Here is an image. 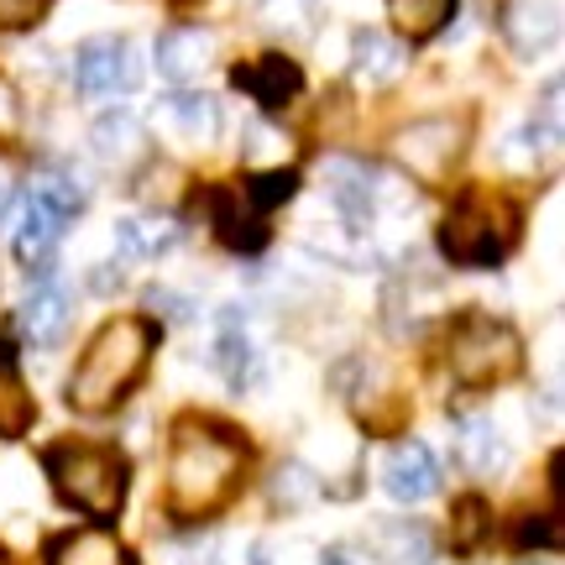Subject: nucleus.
<instances>
[{"mask_svg":"<svg viewBox=\"0 0 565 565\" xmlns=\"http://www.w3.org/2000/svg\"><path fill=\"white\" fill-rule=\"evenodd\" d=\"M252 445L221 419L204 414H183L168 435V513L173 519H204L236 498L246 477Z\"/></svg>","mask_w":565,"mask_h":565,"instance_id":"1","label":"nucleus"},{"mask_svg":"<svg viewBox=\"0 0 565 565\" xmlns=\"http://www.w3.org/2000/svg\"><path fill=\"white\" fill-rule=\"evenodd\" d=\"M152 351H158V324L152 320H137V315L105 320L79 351V366L68 377V404L79 414H110L141 383Z\"/></svg>","mask_w":565,"mask_h":565,"instance_id":"2","label":"nucleus"},{"mask_svg":"<svg viewBox=\"0 0 565 565\" xmlns=\"http://www.w3.org/2000/svg\"><path fill=\"white\" fill-rule=\"evenodd\" d=\"M47 482L68 508H79L89 519H116L126 503V456L116 445L95 440H58L42 450Z\"/></svg>","mask_w":565,"mask_h":565,"instance_id":"3","label":"nucleus"},{"mask_svg":"<svg viewBox=\"0 0 565 565\" xmlns=\"http://www.w3.org/2000/svg\"><path fill=\"white\" fill-rule=\"evenodd\" d=\"M519 204L508 194H466L440 225V252L456 267H498L519 242Z\"/></svg>","mask_w":565,"mask_h":565,"instance_id":"4","label":"nucleus"},{"mask_svg":"<svg viewBox=\"0 0 565 565\" xmlns=\"http://www.w3.org/2000/svg\"><path fill=\"white\" fill-rule=\"evenodd\" d=\"M519 366H524V341H519L513 324L492 320V315H466L450 330V372H456V383L492 387L508 383Z\"/></svg>","mask_w":565,"mask_h":565,"instance_id":"5","label":"nucleus"},{"mask_svg":"<svg viewBox=\"0 0 565 565\" xmlns=\"http://www.w3.org/2000/svg\"><path fill=\"white\" fill-rule=\"evenodd\" d=\"M466 152V121L461 116H424L393 137V158L404 162L414 179L440 183Z\"/></svg>","mask_w":565,"mask_h":565,"instance_id":"6","label":"nucleus"},{"mask_svg":"<svg viewBox=\"0 0 565 565\" xmlns=\"http://www.w3.org/2000/svg\"><path fill=\"white\" fill-rule=\"evenodd\" d=\"M74 84H79V95H131L141 84V63H137L131 38L105 32V38L79 42V53H74Z\"/></svg>","mask_w":565,"mask_h":565,"instance_id":"7","label":"nucleus"},{"mask_svg":"<svg viewBox=\"0 0 565 565\" xmlns=\"http://www.w3.org/2000/svg\"><path fill=\"white\" fill-rule=\"evenodd\" d=\"M215 58H221V42L210 26H168L158 38V74L173 89H194L215 68Z\"/></svg>","mask_w":565,"mask_h":565,"instance_id":"8","label":"nucleus"},{"mask_svg":"<svg viewBox=\"0 0 565 565\" xmlns=\"http://www.w3.org/2000/svg\"><path fill=\"white\" fill-rule=\"evenodd\" d=\"M498 32L519 58H540L561 42V0H503Z\"/></svg>","mask_w":565,"mask_h":565,"instance_id":"9","label":"nucleus"},{"mask_svg":"<svg viewBox=\"0 0 565 565\" xmlns=\"http://www.w3.org/2000/svg\"><path fill=\"white\" fill-rule=\"evenodd\" d=\"M68 324H74V299H68V288L58 278H42L32 282V294L21 303V335L32 345H58L68 335Z\"/></svg>","mask_w":565,"mask_h":565,"instance_id":"10","label":"nucleus"},{"mask_svg":"<svg viewBox=\"0 0 565 565\" xmlns=\"http://www.w3.org/2000/svg\"><path fill=\"white\" fill-rule=\"evenodd\" d=\"M231 79H236V89H246L252 100L263 105V110H278V105H288L303 89L299 63L288 58V53H263V58L242 63Z\"/></svg>","mask_w":565,"mask_h":565,"instance_id":"11","label":"nucleus"},{"mask_svg":"<svg viewBox=\"0 0 565 565\" xmlns=\"http://www.w3.org/2000/svg\"><path fill=\"white\" fill-rule=\"evenodd\" d=\"M210 356H215L221 377H225L231 387H236V393H242V387L252 383V372H257V345H252V335H246V315L236 309V303H225L221 315H215Z\"/></svg>","mask_w":565,"mask_h":565,"instance_id":"12","label":"nucleus"},{"mask_svg":"<svg viewBox=\"0 0 565 565\" xmlns=\"http://www.w3.org/2000/svg\"><path fill=\"white\" fill-rule=\"evenodd\" d=\"M383 487L398 498V503H424V498H435L440 492V466H435V450L419 440L398 445L383 466Z\"/></svg>","mask_w":565,"mask_h":565,"instance_id":"13","label":"nucleus"},{"mask_svg":"<svg viewBox=\"0 0 565 565\" xmlns=\"http://www.w3.org/2000/svg\"><path fill=\"white\" fill-rule=\"evenodd\" d=\"M408 68V47L398 38H387V32H356L351 38V74L372 89H383V84H398Z\"/></svg>","mask_w":565,"mask_h":565,"instance_id":"14","label":"nucleus"},{"mask_svg":"<svg viewBox=\"0 0 565 565\" xmlns=\"http://www.w3.org/2000/svg\"><path fill=\"white\" fill-rule=\"evenodd\" d=\"M89 147H95V158L105 162H137L147 152V126L141 116L131 110H100L95 121H89Z\"/></svg>","mask_w":565,"mask_h":565,"instance_id":"15","label":"nucleus"},{"mask_svg":"<svg viewBox=\"0 0 565 565\" xmlns=\"http://www.w3.org/2000/svg\"><path fill=\"white\" fill-rule=\"evenodd\" d=\"M162 121H168V131L173 137H183L189 147H210V141L221 137V100H210V95H173V100L158 110Z\"/></svg>","mask_w":565,"mask_h":565,"instance_id":"16","label":"nucleus"},{"mask_svg":"<svg viewBox=\"0 0 565 565\" xmlns=\"http://www.w3.org/2000/svg\"><path fill=\"white\" fill-rule=\"evenodd\" d=\"M58 231H63V221L47 210V204L26 189L17 200V257L21 263H47L53 257V246H58Z\"/></svg>","mask_w":565,"mask_h":565,"instance_id":"17","label":"nucleus"},{"mask_svg":"<svg viewBox=\"0 0 565 565\" xmlns=\"http://www.w3.org/2000/svg\"><path fill=\"white\" fill-rule=\"evenodd\" d=\"M47 565H131V555L105 529H74L47 545Z\"/></svg>","mask_w":565,"mask_h":565,"instance_id":"18","label":"nucleus"},{"mask_svg":"<svg viewBox=\"0 0 565 565\" xmlns=\"http://www.w3.org/2000/svg\"><path fill=\"white\" fill-rule=\"evenodd\" d=\"M372 550L387 565H429L435 561V534L424 524H414V519H383L372 529Z\"/></svg>","mask_w":565,"mask_h":565,"instance_id":"19","label":"nucleus"},{"mask_svg":"<svg viewBox=\"0 0 565 565\" xmlns=\"http://www.w3.org/2000/svg\"><path fill=\"white\" fill-rule=\"evenodd\" d=\"M324 6L320 0H263L257 6V26L278 42H309L320 32Z\"/></svg>","mask_w":565,"mask_h":565,"instance_id":"20","label":"nucleus"},{"mask_svg":"<svg viewBox=\"0 0 565 565\" xmlns=\"http://www.w3.org/2000/svg\"><path fill=\"white\" fill-rule=\"evenodd\" d=\"M456 17V0H387V21L398 42H429L440 38Z\"/></svg>","mask_w":565,"mask_h":565,"instance_id":"21","label":"nucleus"},{"mask_svg":"<svg viewBox=\"0 0 565 565\" xmlns=\"http://www.w3.org/2000/svg\"><path fill=\"white\" fill-rule=\"evenodd\" d=\"M456 450H461V466L477 471V477H492V471H503V461H508V445L492 419H466L461 429H456Z\"/></svg>","mask_w":565,"mask_h":565,"instance_id":"22","label":"nucleus"},{"mask_svg":"<svg viewBox=\"0 0 565 565\" xmlns=\"http://www.w3.org/2000/svg\"><path fill=\"white\" fill-rule=\"evenodd\" d=\"M179 242V225L162 221V215H126L116 221V252L121 257H162V252H173Z\"/></svg>","mask_w":565,"mask_h":565,"instance_id":"23","label":"nucleus"},{"mask_svg":"<svg viewBox=\"0 0 565 565\" xmlns=\"http://www.w3.org/2000/svg\"><path fill=\"white\" fill-rule=\"evenodd\" d=\"M210 210H215V231H221L225 246H236V252H257L263 246V221L246 210V200H231V194H210Z\"/></svg>","mask_w":565,"mask_h":565,"instance_id":"24","label":"nucleus"},{"mask_svg":"<svg viewBox=\"0 0 565 565\" xmlns=\"http://www.w3.org/2000/svg\"><path fill=\"white\" fill-rule=\"evenodd\" d=\"M32 194H38V200L47 204V210H53L63 225H68L84 210V189L68 179V173H42V179L32 183Z\"/></svg>","mask_w":565,"mask_h":565,"instance_id":"25","label":"nucleus"},{"mask_svg":"<svg viewBox=\"0 0 565 565\" xmlns=\"http://www.w3.org/2000/svg\"><path fill=\"white\" fill-rule=\"evenodd\" d=\"M32 424V393L17 383L11 366H0V435H21Z\"/></svg>","mask_w":565,"mask_h":565,"instance_id":"26","label":"nucleus"},{"mask_svg":"<svg viewBox=\"0 0 565 565\" xmlns=\"http://www.w3.org/2000/svg\"><path fill=\"white\" fill-rule=\"evenodd\" d=\"M273 498H278V508H303V503H315L320 498V477L309 471V466H282L278 471V482H273Z\"/></svg>","mask_w":565,"mask_h":565,"instance_id":"27","label":"nucleus"},{"mask_svg":"<svg viewBox=\"0 0 565 565\" xmlns=\"http://www.w3.org/2000/svg\"><path fill=\"white\" fill-rule=\"evenodd\" d=\"M450 524H456V545L477 550V545H482V534H487V508L477 503V498H466V503H456Z\"/></svg>","mask_w":565,"mask_h":565,"instance_id":"28","label":"nucleus"},{"mask_svg":"<svg viewBox=\"0 0 565 565\" xmlns=\"http://www.w3.org/2000/svg\"><path fill=\"white\" fill-rule=\"evenodd\" d=\"M53 0H0V32H26L47 17Z\"/></svg>","mask_w":565,"mask_h":565,"instance_id":"29","label":"nucleus"},{"mask_svg":"<svg viewBox=\"0 0 565 565\" xmlns=\"http://www.w3.org/2000/svg\"><path fill=\"white\" fill-rule=\"evenodd\" d=\"M21 116H26V110H21L17 84H11V79H0V141H6V137H17V131H21Z\"/></svg>","mask_w":565,"mask_h":565,"instance_id":"30","label":"nucleus"},{"mask_svg":"<svg viewBox=\"0 0 565 565\" xmlns=\"http://www.w3.org/2000/svg\"><path fill=\"white\" fill-rule=\"evenodd\" d=\"M121 267H95V273H89V288H95V294H116V288H121Z\"/></svg>","mask_w":565,"mask_h":565,"instance_id":"31","label":"nucleus"},{"mask_svg":"<svg viewBox=\"0 0 565 565\" xmlns=\"http://www.w3.org/2000/svg\"><path fill=\"white\" fill-rule=\"evenodd\" d=\"M324 565H356V555H351V550H330V555H324Z\"/></svg>","mask_w":565,"mask_h":565,"instance_id":"32","label":"nucleus"},{"mask_svg":"<svg viewBox=\"0 0 565 565\" xmlns=\"http://www.w3.org/2000/svg\"><path fill=\"white\" fill-rule=\"evenodd\" d=\"M0 565H11V561H6V555H0Z\"/></svg>","mask_w":565,"mask_h":565,"instance_id":"33","label":"nucleus"}]
</instances>
